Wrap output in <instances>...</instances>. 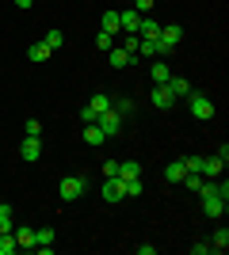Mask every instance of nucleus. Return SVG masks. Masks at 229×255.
I'll return each instance as SVG.
<instances>
[{
    "label": "nucleus",
    "instance_id": "obj_1",
    "mask_svg": "<svg viewBox=\"0 0 229 255\" xmlns=\"http://www.w3.org/2000/svg\"><path fill=\"white\" fill-rule=\"evenodd\" d=\"M187 103H191V118H199V122H210V118H214V99H210V96L191 92V96H187Z\"/></svg>",
    "mask_w": 229,
    "mask_h": 255
},
{
    "label": "nucleus",
    "instance_id": "obj_2",
    "mask_svg": "<svg viewBox=\"0 0 229 255\" xmlns=\"http://www.w3.org/2000/svg\"><path fill=\"white\" fill-rule=\"evenodd\" d=\"M84 187H88L84 175H65V179H61V187H57V194H61V202H76V198L84 194Z\"/></svg>",
    "mask_w": 229,
    "mask_h": 255
},
{
    "label": "nucleus",
    "instance_id": "obj_3",
    "mask_svg": "<svg viewBox=\"0 0 229 255\" xmlns=\"http://www.w3.org/2000/svg\"><path fill=\"white\" fill-rule=\"evenodd\" d=\"M226 164H229V149L222 145V152H218V156H203V179H222Z\"/></svg>",
    "mask_w": 229,
    "mask_h": 255
},
{
    "label": "nucleus",
    "instance_id": "obj_4",
    "mask_svg": "<svg viewBox=\"0 0 229 255\" xmlns=\"http://www.w3.org/2000/svg\"><path fill=\"white\" fill-rule=\"evenodd\" d=\"M122 122H126V118H122L119 111H115V107H107V111H103V115L96 118V126L103 129L107 137H115V133H119V129H122Z\"/></svg>",
    "mask_w": 229,
    "mask_h": 255
},
{
    "label": "nucleus",
    "instance_id": "obj_5",
    "mask_svg": "<svg viewBox=\"0 0 229 255\" xmlns=\"http://www.w3.org/2000/svg\"><path fill=\"white\" fill-rule=\"evenodd\" d=\"M99 194H103V202H122V198H126V191H122V179H119V175L103 179V183H99Z\"/></svg>",
    "mask_w": 229,
    "mask_h": 255
},
{
    "label": "nucleus",
    "instance_id": "obj_6",
    "mask_svg": "<svg viewBox=\"0 0 229 255\" xmlns=\"http://www.w3.org/2000/svg\"><path fill=\"white\" fill-rule=\"evenodd\" d=\"M19 156L27 160V164H34V160L42 156V137H23V145H19Z\"/></svg>",
    "mask_w": 229,
    "mask_h": 255
},
{
    "label": "nucleus",
    "instance_id": "obj_7",
    "mask_svg": "<svg viewBox=\"0 0 229 255\" xmlns=\"http://www.w3.org/2000/svg\"><path fill=\"white\" fill-rule=\"evenodd\" d=\"M119 27H122L126 34H138V27H142V11H134V8L119 11Z\"/></svg>",
    "mask_w": 229,
    "mask_h": 255
},
{
    "label": "nucleus",
    "instance_id": "obj_8",
    "mask_svg": "<svg viewBox=\"0 0 229 255\" xmlns=\"http://www.w3.org/2000/svg\"><path fill=\"white\" fill-rule=\"evenodd\" d=\"M11 236H15L19 252H34V229H31V225H19V229H11Z\"/></svg>",
    "mask_w": 229,
    "mask_h": 255
},
{
    "label": "nucleus",
    "instance_id": "obj_9",
    "mask_svg": "<svg viewBox=\"0 0 229 255\" xmlns=\"http://www.w3.org/2000/svg\"><path fill=\"white\" fill-rule=\"evenodd\" d=\"M164 88L172 92V99H187V96H191V84H187L184 76H168V80H164Z\"/></svg>",
    "mask_w": 229,
    "mask_h": 255
},
{
    "label": "nucleus",
    "instance_id": "obj_10",
    "mask_svg": "<svg viewBox=\"0 0 229 255\" xmlns=\"http://www.w3.org/2000/svg\"><path fill=\"white\" fill-rule=\"evenodd\" d=\"M153 107H157V111H168V107H172L176 103V99H172V92H168V88H164V84H157V88H153Z\"/></svg>",
    "mask_w": 229,
    "mask_h": 255
},
{
    "label": "nucleus",
    "instance_id": "obj_11",
    "mask_svg": "<svg viewBox=\"0 0 229 255\" xmlns=\"http://www.w3.org/2000/svg\"><path fill=\"white\" fill-rule=\"evenodd\" d=\"M107 61L115 65V69H126V65H134V53H126L122 46H111V50H107Z\"/></svg>",
    "mask_w": 229,
    "mask_h": 255
},
{
    "label": "nucleus",
    "instance_id": "obj_12",
    "mask_svg": "<svg viewBox=\"0 0 229 255\" xmlns=\"http://www.w3.org/2000/svg\"><path fill=\"white\" fill-rule=\"evenodd\" d=\"M149 73H153V84H164V80L172 76V69H168V61H161V57H157V61L149 65Z\"/></svg>",
    "mask_w": 229,
    "mask_h": 255
},
{
    "label": "nucleus",
    "instance_id": "obj_13",
    "mask_svg": "<svg viewBox=\"0 0 229 255\" xmlns=\"http://www.w3.org/2000/svg\"><path fill=\"white\" fill-rule=\"evenodd\" d=\"M161 34V23L149 19V15H142V27H138V38H157Z\"/></svg>",
    "mask_w": 229,
    "mask_h": 255
},
{
    "label": "nucleus",
    "instance_id": "obj_14",
    "mask_svg": "<svg viewBox=\"0 0 229 255\" xmlns=\"http://www.w3.org/2000/svg\"><path fill=\"white\" fill-rule=\"evenodd\" d=\"M142 175V164L138 160H122L119 164V179H138Z\"/></svg>",
    "mask_w": 229,
    "mask_h": 255
},
{
    "label": "nucleus",
    "instance_id": "obj_15",
    "mask_svg": "<svg viewBox=\"0 0 229 255\" xmlns=\"http://www.w3.org/2000/svg\"><path fill=\"white\" fill-rule=\"evenodd\" d=\"M226 248H229V229H218V233H214V236H210V252H226Z\"/></svg>",
    "mask_w": 229,
    "mask_h": 255
},
{
    "label": "nucleus",
    "instance_id": "obj_16",
    "mask_svg": "<svg viewBox=\"0 0 229 255\" xmlns=\"http://www.w3.org/2000/svg\"><path fill=\"white\" fill-rule=\"evenodd\" d=\"M164 179L168 183H184V160H172V164L164 168Z\"/></svg>",
    "mask_w": 229,
    "mask_h": 255
},
{
    "label": "nucleus",
    "instance_id": "obj_17",
    "mask_svg": "<svg viewBox=\"0 0 229 255\" xmlns=\"http://www.w3.org/2000/svg\"><path fill=\"white\" fill-rule=\"evenodd\" d=\"M84 141H88V145H103V141H107V133L92 122V126H84Z\"/></svg>",
    "mask_w": 229,
    "mask_h": 255
},
{
    "label": "nucleus",
    "instance_id": "obj_18",
    "mask_svg": "<svg viewBox=\"0 0 229 255\" xmlns=\"http://www.w3.org/2000/svg\"><path fill=\"white\" fill-rule=\"evenodd\" d=\"M15 252H19L15 236H11V233H0V255H15Z\"/></svg>",
    "mask_w": 229,
    "mask_h": 255
},
{
    "label": "nucleus",
    "instance_id": "obj_19",
    "mask_svg": "<svg viewBox=\"0 0 229 255\" xmlns=\"http://www.w3.org/2000/svg\"><path fill=\"white\" fill-rule=\"evenodd\" d=\"M50 53H54V50H50V46H46V42H34L31 50H27V57H31V61H46Z\"/></svg>",
    "mask_w": 229,
    "mask_h": 255
},
{
    "label": "nucleus",
    "instance_id": "obj_20",
    "mask_svg": "<svg viewBox=\"0 0 229 255\" xmlns=\"http://www.w3.org/2000/svg\"><path fill=\"white\" fill-rule=\"evenodd\" d=\"M103 31H107V34L122 31V27H119V11H103Z\"/></svg>",
    "mask_w": 229,
    "mask_h": 255
},
{
    "label": "nucleus",
    "instance_id": "obj_21",
    "mask_svg": "<svg viewBox=\"0 0 229 255\" xmlns=\"http://www.w3.org/2000/svg\"><path fill=\"white\" fill-rule=\"evenodd\" d=\"M15 229V221H11V206L0 202V233H11Z\"/></svg>",
    "mask_w": 229,
    "mask_h": 255
},
{
    "label": "nucleus",
    "instance_id": "obj_22",
    "mask_svg": "<svg viewBox=\"0 0 229 255\" xmlns=\"http://www.w3.org/2000/svg\"><path fill=\"white\" fill-rule=\"evenodd\" d=\"M38 244H54V229H50V225L34 229V248H38Z\"/></svg>",
    "mask_w": 229,
    "mask_h": 255
},
{
    "label": "nucleus",
    "instance_id": "obj_23",
    "mask_svg": "<svg viewBox=\"0 0 229 255\" xmlns=\"http://www.w3.org/2000/svg\"><path fill=\"white\" fill-rule=\"evenodd\" d=\"M88 107H92V111H96V118H99V115H103V111H107V107H111V99L103 96V92H96V96H92V103H88Z\"/></svg>",
    "mask_w": 229,
    "mask_h": 255
},
{
    "label": "nucleus",
    "instance_id": "obj_24",
    "mask_svg": "<svg viewBox=\"0 0 229 255\" xmlns=\"http://www.w3.org/2000/svg\"><path fill=\"white\" fill-rule=\"evenodd\" d=\"M122 191H126V198H138L142 194V175L138 179H122Z\"/></svg>",
    "mask_w": 229,
    "mask_h": 255
},
{
    "label": "nucleus",
    "instance_id": "obj_25",
    "mask_svg": "<svg viewBox=\"0 0 229 255\" xmlns=\"http://www.w3.org/2000/svg\"><path fill=\"white\" fill-rule=\"evenodd\" d=\"M111 46H115V34H107V31H99V34H96V50H99V53H107Z\"/></svg>",
    "mask_w": 229,
    "mask_h": 255
},
{
    "label": "nucleus",
    "instance_id": "obj_26",
    "mask_svg": "<svg viewBox=\"0 0 229 255\" xmlns=\"http://www.w3.org/2000/svg\"><path fill=\"white\" fill-rule=\"evenodd\" d=\"M111 107H115V111H119L122 118H130L134 111H138V107H134V99H130V96H126V99H119V103H111Z\"/></svg>",
    "mask_w": 229,
    "mask_h": 255
},
{
    "label": "nucleus",
    "instance_id": "obj_27",
    "mask_svg": "<svg viewBox=\"0 0 229 255\" xmlns=\"http://www.w3.org/2000/svg\"><path fill=\"white\" fill-rule=\"evenodd\" d=\"M23 133H27V137H42V122H38V118H27V122H23Z\"/></svg>",
    "mask_w": 229,
    "mask_h": 255
},
{
    "label": "nucleus",
    "instance_id": "obj_28",
    "mask_svg": "<svg viewBox=\"0 0 229 255\" xmlns=\"http://www.w3.org/2000/svg\"><path fill=\"white\" fill-rule=\"evenodd\" d=\"M138 53H142V57H157V38H142V42H138Z\"/></svg>",
    "mask_w": 229,
    "mask_h": 255
},
{
    "label": "nucleus",
    "instance_id": "obj_29",
    "mask_svg": "<svg viewBox=\"0 0 229 255\" xmlns=\"http://www.w3.org/2000/svg\"><path fill=\"white\" fill-rule=\"evenodd\" d=\"M42 42L50 46V50H57V46L65 42V34H61V31H46V34H42Z\"/></svg>",
    "mask_w": 229,
    "mask_h": 255
},
{
    "label": "nucleus",
    "instance_id": "obj_30",
    "mask_svg": "<svg viewBox=\"0 0 229 255\" xmlns=\"http://www.w3.org/2000/svg\"><path fill=\"white\" fill-rule=\"evenodd\" d=\"M184 171H199L203 175V156H184Z\"/></svg>",
    "mask_w": 229,
    "mask_h": 255
},
{
    "label": "nucleus",
    "instance_id": "obj_31",
    "mask_svg": "<svg viewBox=\"0 0 229 255\" xmlns=\"http://www.w3.org/2000/svg\"><path fill=\"white\" fill-rule=\"evenodd\" d=\"M138 42H142L138 34H126V38H122V50H126V53H138Z\"/></svg>",
    "mask_w": 229,
    "mask_h": 255
},
{
    "label": "nucleus",
    "instance_id": "obj_32",
    "mask_svg": "<svg viewBox=\"0 0 229 255\" xmlns=\"http://www.w3.org/2000/svg\"><path fill=\"white\" fill-rule=\"evenodd\" d=\"M191 255H210V240H199V244H191Z\"/></svg>",
    "mask_w": 229,
    "mask_h": 255
},
{
    "label": "nucleus",
    "instance_id": "obj_33",
    "mask_svg": "<svg viewBox=\"0 0 229 255\" xmlns=\"http://www.w3.org/2000/svg\"><path fill=\"white\" fill-rule=\"evenodd\" d=\"M80 122H84V126H92V122H96V111H92V107H80Z\"/></svg>",
    "mask_w": 229,
    "mask_h": 255
},
{
    "label": "nucleus",
    "instance_id": "obj_34",
    "mask_svg": "<svg viewBox=\"0 0 229 255\" xmlns=\"http://www.w3.org/2000/svg\"><path fill=\"white\" fill-rule=\"evenodd\" d=\"M111 175H119V160H107V164H103V179H111Z\"/></svg>",
    "mask_w": 229,
    "mask_h": 255
},
{
    "label": "nucleus",
    "instance_id": "obj_35",
    "mask_svg": "<svg viewBox=\"0 0 229 255\" xmlns=\"http://www.w3.org/2000/svg\"><path fill=\"white\" fill-rule=\"evenodd\" d=\"M153 4H157V0H134V11H142V15H145V11H149Z\"/></svg>",
    "mask_w": 229,
    "mask_h": 255
},
{
    "label": "nucleus",
    "instance_id": "obj_36",
    "mask_svg": "<svg viewBox=\"0 0 229 255\" xmlns=\"http://www.w3.org/2000/svg\"><path fill=\"white\" fill-rule=\"evenodd\" d=\"M138 255H157V244H138Z\"/></svg>",
    "mask_w": 229,
    "mask_h": 255
},
{
    "label": "nucleus",
    "instance_id": "obj_37",
    "mask_svg": "<svg viewBox=\"0 0 229 255\" xmlns=\"http://www.w3.org/2000/svg\"><path fill=\"white\" fill-rule=\"evenodd\" d=\"M34 0H15V8H31Z\"/></svg>",
    "mask_w": 229,
    "mask_h": 255
}]
</instances>
